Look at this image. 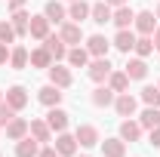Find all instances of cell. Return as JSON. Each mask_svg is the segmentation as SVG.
Returning a JSON list of instances; mask_svg holds the SVG:
<instances>
[{"label": "cell", "instance_id": "obj_25", "mask_svg": "<svg viewBox=\"0 0 160 157\" xmlns=\"http://www.w3.org/2000/svg\"><path fill=\"white\" fill-rule=\"evenodd\" d=\"M28 59H31V53H28L25 46H12V49H9V65H12L16 71L28 68Z\"/></svg>", "mask_w": 160, "mask_h": 157}, {"label": "cell", "instance_id": "obj_4", "mask_svg": "<svg viewBox=\"0 0 160 157\" xmlns=\"http://www.w3.org/2000/svg\"><path fill=\"white\" fill-rule=\"evenodd\" d=\"M59 37L65 40V43H71V46H80V40H83V31H80L77 22H62Z\"/></svg>", "mask_w": 160, "mask_h": 157}, {"label": "cell", "instance_id": "obj_13", "mask_svg": "<svg viewBox=\"0 0 160 157\" xmlns=\"http://www.w3.org/2000/svg\"><path fill=\"white\" fill-rule=\"evenodd\" d=\"M111 16H114V6H108L105 0L102 3H92V9H89V19L96 22V25H108Z\"/></svg>", "mask_w": 160, "mask_h": 157}, {"label": "cell", "instance_id": "obj_17", "mask_svg": "<svg viewBox=\"0 0 160 157\" xmlns=\"http://www.w3.org/2000/svg\"><path fill=\"white\" fill-rule=\"evenodd\" d=\"M28 136V120L25 117H12L6 123V139H12V142H19V139Z\"/></svg>", "mask_w": 160, "mask_h": 157}, {"label": "cell", "instance_id": "obj_19", "mask_svg": "<svg viewBox=\"0 0 160 157\" xmlns=\"http://www.w3.org/2000/svg\"><path fill=\"white\" fill-rule=\"evenodd\" d=\"M99 145H102V154L105 157H126L123 139H105V142H99Z\"/></svg>", "mask_w": 160, "mask_h": 157}, {"label": "cell", "instance_id": "obj_14", "mask_svg": "<svg viewBox=\"0 0 160 157\" xmlns=\"http://www.w3.org/2000/svg\"><path fill=\"white\" fill-rule=\"evenodd\" d=\"M132 25H136V31H139V34H154L157 19H154V13H148V9H145V13H136V22H132Z\"/></svg>", "mask_w": 160, "mask_h": 157}, {"label": "cell", "instance_id": "obj_39", "mask_svg": "<svg viewBox=\"0 0 160 157\" xmlns=\"http://www.w3.org/2000/svg\"><path fill=\"white\" fill-rule=\"evenodd\" d=\"M151 40H154V49H160V28H154V34H151Z\"/></svg>", "mask_w": 160, "mask_h": 157}, {"label": "cell", "instance_id": "obj_7", "mask_svg": "<svg viewBox=\"0 0 160 157\" xmlns=\"http://www.w3.org/2000/svg\"><path fill=\"white\" fill-rule=\"evenodd\" d=\"M6 105L16 108V111H22V108L28 105V93H25V86H19V83L9 86V89H6Z\"/></svg>", "mask_w": 160, "mask_h": 157}, {"label": "cell", "instance_id": "obj_21", "mask_svg": "<svg viewBox=\"0 0 160 157\" xmlns=\"http://www.w3.org/2000/svg\"><path fill=\"white\" fill-rule=\"evenodd\" d=\"M28 133L37 139V142H49V139H52V129H49L46 120H31V123H28Z\"/></svg>", "mask_w": 160, "mask_h": 157}, {"label": "cell", "instance_id": "obj_23", "mask_svg": "<svg viewBox=\"0 0 160 157\" xmlns=\"http://www.w3.org/2000/svg\"><path fill=\"white\" fill-rule=\"evenodd\" d=\"M139 126H142V129H154V126H160V108H151V105H148V108L139 114Z\"/></svg>", "mask_w": 160, "mask_h": 157}, {"label": "cell", "instance_id": "obj_45", "mask_svg": "<svg viewBox=\"0 0 160 157\" xmlns=\"http://www.w3.org/2000/svg\"><path fill=\"white\" fill-rule=\"evenodd\" d=\"M0 157H3V154H0Z\"/></svg>", "mask_w": 160, "mask_h": 157}, {"label": "cell", "instance_id": "obj_26", "mask_svg": "<svg viewBox=\"0 0 160 157\" xmlns=\"http://www.w3.org/2000/svg\"><path fill=\"white\" fill-rule=\"evenodd\" d=\"M89 9H92L89 3H83V0H71V9H68V19H74V22L80 25L83 19H89Z\"/></svg>", "mask_w": 160, "mask_h": 157}, {"label": "cell", "instance_id": "obj_5", "mask_svg": "<svg viewBox=\"0 0 160 157\" xmlns=\"http://www.w3.org/2000/svg\"><path fill=\"white\" fill-rule=\"evenodd\" d=\"M114 108H117L120 117H132V114H136V108H139V102L129 96V93H120V96L114 99Z\"/></svg>", "mask_w": 160, "mask_h": 157}, {"label": "cell", "instance_id": "obj_15", "mask_svg": "<svg viewBox=\"0 0 160 157\" xmlns=\"http://www.w3.org/2000/svg\"><path fill=\"white\" fill-rule=\"evenodd\" d=\"M111 22H114L117 28H129V25L136 22V13L129 9V3H123V6H114V16H111Z\"/></svg>", "mask_w": 160, "mask_h": 157}, {"label": "cell", "instance_id": "obj_1", "mask_svg": "<svg viewBox=\"0 0 160 157\" xmlns=\"http://www.w3.org/2000/svg\"><path fill=\"white\" fill-rule=\"evenodd\" d=\"M111 71H114V68H111V62L105 59V56H99V59L89 65V71H86V74H89V80H96V83H105V80L111 77Z\"/></svg>", "mask_w": 160, "mask_h": 157}, {"label": "cell", "instance_id": "obj_43", "mask_svg": "<svg viewBox=\"0 0 160 157\" xmlns=\"http://www.w3.org/2000/svg\"><path fill=\"white\" fill-rule=\"evenodd\" d=\"M0 102H3V96H0Z\"/></svg>", "mask_w": 160, "mask_h": 157}, {"label": "cell", "instance_id": "obj_12", "mask_svg": "<svg viewBox=\"0 0 160 157\" xmlns=\"http://www.w3.org/2000/svg\"><path fill=\"white\" fill-rule=\"evenodd\" d=\"M37 154H40V142L34 136L19 139V145H16V157H37Z\"/></svg>", "mask_w": 160, "mask_h": 157}, {"label": "cell", "instance_id": "obj_32", "mask_svg": "<svg viewBox=\"0 0 160 157\" xmlns=\"http://www.w3.org/2000/svg\"><path fill=\"white\" fill-rule=\"evenodd\" d=\"M132 49L139 53V59L151 56V53H154V40H151V34H142V37H136V46H132Z\"/></svg>", "mask_w": 160, "mask_h": 157}, {"label": "cell", "instance_id": "obj_37", "mask_svg": "<svg viewBox=\"0 0 160 157\" xmlns=\"http://www.w3.org/2000/svg\"><path fill=\"white\" fill-rule=\"evenodd\" d=\"M37 157H62V154L56 151V148H52V145H49V148H43V151H40Z\"/></svg>", "mask_w": 160, "mask_h": 157}, {"label": "cell", "instance_id": "obj_42", "mask_svg": "<svg viewBox=\"0 0 160 157\" xmlns=\"http://www.w3.org/2000/svg\"><path fill=\"white\" fill-rule=\"evenodd\" d=\"M157 19H160V6H157Z\"/></svg>", "mask_w": 160, "mask_h": 157}, {"label": "cell", "instance_id": "obj_38", "mask_svg": "<svg viewBox=\"0 0 160 157\" xmlns=\"http://www.w3.org/2000/svg\"><path fill=\"white\" fill-rule=\"evenodd\" d=\"M151 145H154V148H160V126H154V129H151Z\"/></svg>", "mask_w": 160, "mask_h": 157}, {"label": "cell", "instance_id": "obj_29", "mask_svg": "<svg viewBox=\"0 0 160 157\" xmlns=\"http://www.w3.org/2000/svg\"><path fill=\"white\" fill-rule=\"evenodd\" d=\"M89 62V53H86V46H71L68 49V65H74V68H83Z\"/></svg>", "mask_w": 160, "mask_h": 157}, {"label": "cell", "instance_id": "obj_11", "mask_svg": "<svg viewBox=\"0 0 160 157\" xmlns=\"http://www.w3.org/2000/svg\"><path fill=\"white\" fill-rule=\"evenodd\" d=\"M52 148H56L62 157H74V154H77V139L68 136V133H59V139H56V145H52Z\"/></svg>", "mask_w": 160, "mask_h": 157}, {"label": "cell", "instance_id": "obj_24", "mask_svg": "<svg viewBox=\"0 0 160 157\" xmlns=\"http://www.w3.org/2000/svg\"><path fill=\"white\" fill-rule=\"evenodd\" d=\"M114 46H117L120 53H129V49L136 46V34H132L129 28H120V31H117V37H114Z\"/></svg>", "mask_w": 160, "mask_h": 157}, {"label": "cell", "instance_id": "obj_6", "mask_svg": "<svg viewBox=\"0 0 160 157\" xmlns=\"http://www.w3.org/2000/svg\"><path fill=\"white\" fill-rule=\"evenodd\" d=\"M37 99L46 105V108H56L62 102V89L56 86V83H46V86H40V93H37Z\"/></svg>", "mask_w": 160, "mask_h": 157}, {"label": "cell", "instance_id": "obj_35", "mask_svg": "<svg viewBox=\"0 0 160 157\" xmlns=\"http://www.w3.org/2000/svg\"><path fill=\"white\" fill-rule=\"evenodd\" d=\"M12 117H16V108H9L6 102H0V126H6Z\"/></svg>", "mask_w": 160, "mask_h": 157}, {"label": "cell", "instance_id": "obj_28", "mask_svg": "<svg viewBox=\"0 0 160 157\" xmlns=\"http://www.w3.org/2000/svg\"><path fill=\"white\" fill-rule=\"evenodd\" d=\"M9 22H12V28H16V37H25V34H28V22H31V16H28L25 9H16Z\"/></svg>", "mask_w": 160, "mask_h": 157}, {"label": "cell", "instance_id": "obj_27", "mask_svg": "<svg viewBox=\"0 0 160 157\" xmlns=\"http://www.w3.org/2000/svg\"><path fill=\"white\" fill-rule=\"evenodd\" d=\"M43 16H46L49 22H56V25H62L65 16H68V9H65L62 3H56V0H49V3H46V9H43Z\"/></svg>", "mask_w": 160, "mask_h": 157}, {"label": "cell", "instance_id": "obj_41", "mask_svg": "<svg viewBox=\"0 0 160 157\" xmlns=\"http://www.w3.org/2000/svg\"><path fill=\"white\" fill-rule=\"evenodd\" d=\"M108 6H123V3H129V0H105Z\"/></svg>", "mask_w": 160, "mask_h": 157}, {"label": "cell", "instance_id": "obj_20", "mask_svg": "<svg viewBox=\"0 0 160 157\" xmlns=\"http://www.w3.org/2000/svg\"><path fill=\"white\" fill-rule=\"evenodd\" d=\"M120 139H123V142H139L142 139V126L139 123H136V120H123V123H120Z\"/></svg>", "mask_w": 160, "mask_h": 157}, {"label": "cell", "instance_id": "obj_18", "mask_svg": "<svg viewBox=\"0 0 160 157\" xmlns=\"http://www.w3.org/2000/svg\"><path fill=\"white\" fill-rule=\"evenodd\" d=\"M108 46H111V43L105 40V34H92V37H86V53H89V56H96V59L108 53Z\"/></svg>", "mask_w": 160, "mask_h": 157}, {"label": "cell", "instance_id": "obj_16", "mask_svg": "<svg viewBox=\"0 0 160 157\" xmlns=\"http://www.w3.org/2000/svg\"><path fill=\"white\" fill-rule=\"evenodd\" d=\"M123 71H126L129 80H145V77H148V62H145V59H129Z\"/></svg>", "mask_w": 160, "mask_h": 157}, {"label": "cell", "instance_id": "obj_34", "mask_svg": "<svg viewBox=\"0 0 160 157\" xmlns=\"http://www.w3.org/2000/svg\"><path fill=\"white\" fill-rule=\"evenodd\" d=\"M0 43H16V28H12V22H0Z\"/></svg>", "mask_w": 160, "mask_h": 157}, {"label": "cell", "instance_id": "obj_2", "mask_svg": "<svg viewBox=\"0 0 160 157\" xmlns=\"http://www.w3.org/2000/svg\"><path fill=\"white\" fill-rule=\"evenodd\" d=\"M74 139H77L83 148H92V145H99V129H96L92 123H80L77 133H74Z\"/></svg>", "mask_w": 160, "mask_h": 157}, {"label": "cell", "instance_id": "obj_33", "mask_svg": "<svg viewBox=\"0 0 160 157\" xmlns=\"http://www.w3.org/2000/svg\"><path fill=\"white\" fill-rule=\"evenodd\" d=\"M142 102L151 105V108H160V86H145L142 89Z\"/></svg>", "mask_w": 160, "mask_h": 157}, {"label": "cell", "instance_id": "obj_3", "mask_svg": "<svg viewBox=\"0 0 160 157\" xmlns=\"http://www.w3.org/2000/svg\"><path fill=\"white\" fill-rule=\"evenodd\" d=\"M43 49L52 56V59L59 62V59H68V49H65V40L62 37H56V34H46L43 37Z\"/></svg>", "mask_w": 160, "mask_h": 157}, {"label": "cell", "instance_id": "obj_31", "mask_svg": "<svg viewBox=\"0 0 160 157\" xmlns=\"http://www.w3.org/2000/svg\"><path fill=\"white\" fill-rule=\"evenodd\" d=\"M108 86H111L114 93H126V86H129V77H126V71H111V77H108Z\"/></svg>", "mask_w": 160, "mask_h": 157}, {"label": "cell", "instance_id": "obj_9", "mask_svg": "<svg viewBox=\"0 0 160 157\" xmlns=\"http://www.w3.org/2000/svg\"><path fill=\"white\" fill-rule=\"evenodd\" d=\"M49 25H52V22L46 19V16H31V22H28V34L37 37V40H43L46 34H49Z\"/></svg>", "mask_w": 160, "mask_h": 157}, {"label": "cell", "instance_id": "obj_40", "mask_svg": "<svg viewBox=\"0 0 160 157\" xmlns=\"http://www.w3.org/2000/svg\"><path fill=\"white\" fill-rule=\"evenodd\" d=\"M22 6H25V0H9V9H12V13H16V9H22Z\"/></svg>", "mask_w": 160, "mask_h": 157}, {"label": "cell", "instance_id": "obj_8", "mask_svg": "<svg viewBox=\"0 0 160 157\" xmlns=\"http://www.w3.org/2000/svg\"><path fill=\"white\" fill-rule=\"evenodd\" d=\"M46 123H49V129H52V133H65V126H68V111H62L59 105H56V108H49Z\"/></svg>", "mask_w": 160, "mask_h": 157}, {"label": "cell", "instance_id": "obj_44", "mask_svg": "<svg viewBox=\"0 0 160 157\" xmlns=\"http://www.w3.org/2000/svg\"><path fill=\"white\" fill-rule=\"evenodd\" d=\"M80 157H86V154H80Z\"/></svg>", "mask_w": 160, "mask_h": 157}, {"label": "cell", "instance_id": "obj_10", "mask_svg": "<svg viewBox=\"0 0 160 157\" xmlns=\"http://www.w3.org/2000/svg\"><path fill=\"white\" fill-rule=\"evenodd\" d=\"M71 71L68 68H62V65H49V83H56L59 89H68L71 86Z\"/></svg>", "mask_w": 160, "mask_h": 157}, {"label": "cell", "instance_id": "obj_36", "mask_svg": "<svg viewBox=\"0 0 160 157\" xmlns=\"http://www.w3.org/2000/svg\"><path fill=\"white\" fill-rule=\"evenodd\" d=\"M6 62H9V46L0 43V65H6Z\"/></svg>", "mask_w": 160, "mask_h": 157}, {"label": "cell", "instance_id": "obj_30", "mask_svg": "<svg viewBox=\"0 0 160 157\" xmlns=\"http://www.w3.org/2000/svg\"><path fill=\"white\" fill-rule=\"evenodd\" d=\"M28 62H31L34 68H46V71H49V65H52V56H49L43 46H37V49H31V59H28Z\"/></svg>", "mask_w": 160, "mask_h": 157}, {"label": "cell", "instance_id": "obj_22", "mask_svg": "<svg viewBox=\"0 0 160 157\" xmlns=\"http://www.w3.org/2000/svg\"><path fill=\"white\" fill-rule=\"evenodd\" d=\"M114 89L111 86H99V89H92V105L96 108H108V105H114Z\"/></svg>", "mask_w": 160, "mask_h": 157}]
</instances>
